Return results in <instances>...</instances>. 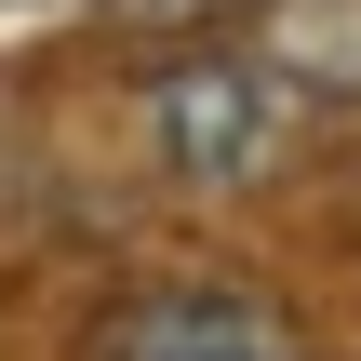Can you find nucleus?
Instances as JSON below:
<instances>
[{
    "mask_svg": "<svg viewBox=\"0 0 361 361\" xmlns=\"http://www.w3.org/2000/svg\"><path fill=\"white\" fill-rule=\"evenodd\" d=\"M147 121H161V161L201 174V188H241V174L281 161V94H268V67H241V54L161 67V80H147Z\"/></svg>",
    "mask_w": 361,
    "mask_h": 361,
    "instance_id": "obj_1",
    "label": "nucleus"
},
{
    "mask_svg": "<svg viewBox=\"0 0 361 361\" xmlns=\"http://www.w3.org/2000/svg\"><path fill=\"white\" fill-rule=\"evenodd\" d=\"M107 361H295V322L268 295H228V281H174V295H134L107 322Z\"/></svg>",
    "mask_w": 361,
    "mask_h": 361,
    "instance_id": "obj_2",
    "label": "nucleus"
}]
</instances>
